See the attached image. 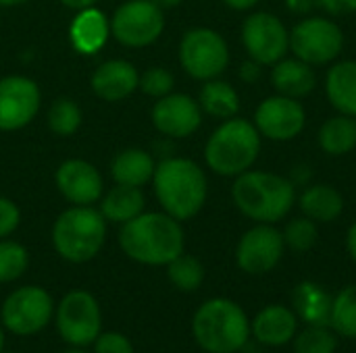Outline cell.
<instances>
[{
  "mask_svg": "<svg viewBox=\"0 0 356 353\" xmlns=\"http://www.w3.org/2000/svg\"><path fill=\"white\" fill-rule=\"evenodd\" d=\"M119 246L123 254L144 266H167L186 248V233L167 212H142L121 225Z\"/></svg>",
  "mask_w": 356,
  "mask_h": 353,
  "instance_id": "1",
  "label": "cell"
},
{
  "mask_svg": "<svg viewBox=\"0 0 356 353\" xmlns=\"http://www.w3.org/2000/svg\"><path fill=\"white\" fill-rule=\"evenodd\" d=\"M152 187L163 212L179 223L194 218L204 208L209 196L204 171L194 160L181 156H167L156 162Z\"/></svg>",
  "mask_w": 356,
  "mask_h": 353,
  "instance_id": "2",
  "label": "cell"
},
{
  "mask_svg": "<svg viewBox=\"0 0 356 353\" xmlns=\"http://www.w3.org/2000/svg\"><path fill=\"white\" fill-rule=\"evenodd\" d=\"M236 208L254 223L275 225L284 221L296 204L292 179L267 171H246L232 185Z\"/></svg>",
  "mask_w": 356,
  "mask_h": 353,
  "instance_id": "3",
  "label": "cell"
},
{
  "mask_svg": "<svg viewBox=\"0 0 356 353\" xmlns=\"http://www.w3.org/2000/svg\"><path fill=\"white\" fill-rule=\"evenodd\" d=\"M192 337L207 353L242 352L250 341L248 314L232 300L213 298L194 312Z\"/></svg>",
  "mask_w": 356,
  "mask_h": 353,
  "instance_id": "4",
  "label": "cell"
},
{
  "mask_svg": "<svg viewBox=\"0 0 356 353\" xmlns=\"http://www.w3.org/2000/svg\"><path fill=\"white\" fill-rule=\"evenodd\" d=\"M261 152V133L246 119L223 121L207 139L204 162L221 177H238L252 169Z\"/></svg>",
  "mask_w": 356,
  "mask_h": 353,
  "instance_id": "5",
  "label": "cell"
},
{
  "mask_svg": "<svg viewBox=\"0 0 356 353\" xmlns=\"http://www.w3.org/2000/svg\"><path fill=\"white\" fill-rule=\"evenodd\" d=\"M50 237L54 252L63 260L83 264L104 248L106 221L94 206H71L56 216Z\"/></svg>",
  "mask_w": 356,
  "mask_h": 353,
  "instance_id": "6",
  "label": "cell"
},
{
  "mask_svg": "<svg viewBox=\"0 0 356 353\" xmlns=\"http://www.w3.org/2000/svg\"><path fill=\"white\" fill-rule=\"evenodd\" d=\"M52 295L38 285H23L6 295L0 308V325L17 337L42 333L54 318Z\"/></svg>",
  "mask_w": 356,
  "mask_h": 353,
  "instance_id": "7",
  "label": "cell"
},
{
  "mask_svg": "<svg viewBox=\"0 0 356 353\" xmlns=\"http://www.w3.org/2000/svg\"><path fill=\"white\" fill-rule=\"evenodd\" d=\"M54 325L60 339L71 347H88L102 333V310L86 289H73L54 308Z\"/></svg>",
  "mask_w": 356,
  "mask_h": 353,
  "instance_id": "8",
  "label": "cell"
},
{
  "mask_svg": "<svg viewBox=\"0 0 356 353\" xmlns=\"http://www.w3.org/2000/svg\"><path fill=\"white\" fill-rule=\"evenodd\" d=\"M179 64L198 81L217 79L229 64V46L211 27L188 29L179 42Z\"/></svg>",
  "mask_w": 356,
  "mask_h": 353,
  "instance_id": "9",
  "label": "cell"
},
{
  "mask_svg": "<svg viewBox=\"0 0 356 353\" xmlns=\"http://www.w3.org/2000/svg\"><path fill=\"white\" fill-rule=\"evenodd\" d=\"M165 31V10L152 0H125L111 17V35L127 48H146Z\"/></svg>",
  "mask_w": 356,
  "mask_h": 353,
  "instance_id": "10",
  "label": "cell"
},
{
  "mask_svg": "<svg viewBox=\"0 0 356 353\" xmlns=\"http://www.w3.org/2000/svg\"><path fill=\"white\" fill-rule=\"evenodd\" d=\"M344 48L342 27L325 17L302 19L290 31V50L309 64H327L340 56Z\"/></svg>",
  "mask_w": 356,
  "mask_h": 353,
  "instance_id": "11",
  "label": "cell"
},
{
  "mask_svg": "<svg viewBox=\"0 0 356 353\" xmlns=\"http://www.w3.org/2000/svg\"><path fill=\"white\" fill-rule=\"evenodd\" d=\"M242 44L252 60L263 67H273L290 50V31L280 17L259 10L242 23Z\"/></svg>",
  "mask_w": 356,
  "mask_h": 353,
  "instance_id": "12",
  "label": "cell"
},
{
  "mask_svg": "<svg viewBox=\"0 0 356 353\" xmlns=\"http://www.w3.org/2000/svg\"><path fill=\"white\" fill-rule=\"evenodd\" d=\"M284 252L286 243L282 231L273 225L257 223V227L240 237L236 246V264L246 275H267L282 262Z\"/></svg>",
  "mask_w": 356,
  "mask_h": 353,
  "instance_id": "13",
  "label": "cell"
},
{
  "mask_svg": "<svg viewBox=\"0 0 356 353\" xmlns=\"http://www.w3.org/2000/svg\"><path fill=\"white\" fill-rule=\"evenodd\" d=\"M42 106L40 85L25 75H6L0 79V131H19L27 127Z\"/></svg>",
  "mask_w": 356,
  "mask_h": 353,
  "instance_id": "14",
  "label": "cell"
},
{
  "mask_svg": "<svg viewBox=\"0 0 356 353\" xmlns=\"http://www.w3.org/2000/svg\"><path fill=\"white\" fill-rule=\"evenodd\" d=\"M305 106L296 98L282 94L265 98L254 110V127L259 129L261 137L273 141H290L298 137L305 129Z\"/></svg>",
  "mask_w": 356,
  "mask_h": 353,
  "instance_id": "15",
  "label": "cell"
},
{
  "mask_svg": "<svg viewBox=\"0 0 356 353\" xmlns=\"http://www.w3.org/2000/svg\"><path fill=\"white\" fill-rule=\"evenodd\" d=\"M154 129L169 139H184L194 135L202 125V108L198 100L188 94H167L159 98L150 110Z\"/></svg>",
  "mask_w": 356,
  "mask_h": 353,
  "instance_id": "16",
  "label": "cell"
},
{
  "mask_svg": "<svg viewBox=\"0 0 356 353\" xmlns=\"http://www.w3.org/2000/svg\"><path fill=\"white\" fill-rule=\"evenodd\" d=\"M54 183L71 206H94L104 193L100 171L81 158L63 160L54 173Z\"/></svg>",
  "mask_w": 356,
  "mask_h": 353,
  "instance_id": "17",
  "label": "cell"
},
{
  "mask_svg": "<svg viewBox=\"0 0 356 353\" xmlns=\"http://www.w3.org/2000/svg\"><path fill=\"white\" fill-rule=\"evenodd\" d=\"M298 333V316L282 304L265 306L250 320V337L263 347H286Z\"/></svg>",
  "mask_w": 356,
  "mask_h": 353,
  "instance_id": "18",
  "label": "cell"
},
{
  "mask_svg": "<svg viewBox=\"0 0 356 353\" xmlns=\"http://www.w3.org/2000/svg\"><path fill=\"white\" fill-rule=\"evenodd\" d=\"M140 83L138 69L125 58H111L92 73V92L104 102H121L129 98Z\"/></svg>",
  "mask_w": 356,
  "mask_h": 353,
  "instance_id": "19",
  "label": "cell"
},
{
  "mask_svg": "<svg viewBox=\"0 0 356 353\" xmlns=\"http://www.w3.org/2000/svg\"><path fill=\"white\" fill-rule=\"evenodd\" d=\"M108 35L111 19L98 6L75 10V17L69 23V42L77 54L94 56L104 48Z\"/></svg>",
  "mask_w": 356,
  "mask_h": 353,
  "instance_id": "20",
  "label": "cell"
},
{
  "mask_svg": "<svg viewBox=\"0 0 356 353\" xmlns=\"http://www.w3.org/2000/svg\"><path fill=\"white\" fill-rule=\"evenodd\" d=\"M271 83L277 94L288 98H305L309 96L317 85V75L313 71V64L300 60V58H282L271 69Z\"/></svg>",
  "mask_w": 356,
  "mask_h": 353,
  "instance_id": "21",
  "label": "cell"
},
{
  "mask_svg": "<svg viewBox=\"0 0 356 353\" xmlns=\"http://www.w3.org/2000/svg\"><path fill=\"white\" fill-rule=\"evenodd\" d=\"M154 169V156L142 148H125L111 160V177L115 185L144 187L152 181Z\"/></svg>",
  "mask_w": 356,
  "mask_h": 353,
  "instance_id": "22",
  "label": "cell"
},
{
  "mask_svg": "<svg viewBox=\"0 0 356 353\" xmlns=\"http://www.w3.org/2000/svg\"><path fill=\"white\" fill-rule=\"evenodd\" d=\"M332 302L334 298L313 281H302L292 289V310L307 325L330 327Z\"/></svg>",
  "mask_w": 356,
  "mask_h": 353,
  "instance_id": "23",
  "label": "cell"
},
{
  "mask_svg": "<svg viewBox=\"0 0 356 353\" xmlns=\"http://www.w3.org/2000/svg\"><path fill=\"white\" fill-rule=\"evenodd\" d=\"M327 100L340 114L356 119V60L336 62L325 77Z\"/></svg>",
  "mask_w": 356,
  "mask_h": 353,
  "instance_id": "24",
  "label": "cell"
},
{
  "mask_svg": "<svg viewBox=\"0 0 356 353\" xmlns=\"http://www.w3.org/2000/svg\"><path fill=\"white\" fill-rule=\"evenodd\" d=\"M298 206L302 214L315 223H334L344 212V198L336 187L319 183L307 187L300 193Z\"/></svg>",
  "mask_w": 356,
  "mask_h": 353,
  "instance_id": "25",
  "label": "cell"
},
{
  "mask_svg": "<svg viewBox=\"0 0 356 353\" xmlns=\"http://www.w3.org/2000/svg\"><path fill=\"white\" fill-rule=\"evenodd\" d=\"M146 200L142 193V187H127V185H115L111 191L102 193L100 198V214L106 223L125 225L138 214L144 212Z\"/></svg>",
  "mask_w": 356,
  "mask_h": 353,
  "instance_id": "26",
  "label": "cell"
},
{
  "mask_svg": "<svg viewBox=\"0 0 356 353\" xmlns=\"http://www.w3.org/2000/svg\"><path fill=\"white\" fill-rule=\"evenodd\" d=\"M198 104L202 108V114H209L221 121L234 119L240 112V96L236 87L219 77L204 81L198 94Z\"/></svg>",
  "mask_w": 356,
  "mask_h": 353,
  "instance_id": "27",
  "label": "cell"
},
{
  "mask_svg": "<svg viewBox=\"0 0 356 353\" xmlns=\"http://www.w3.org/2000/svg\"><path fill=\"white\" fill-rule=\"evenodd\" d=\"M319 148L330 156H344L356 148V119L338 114L327 119L317 133Z\"/></svg>",
  "mask_w": 356,
  "mask_h": 353,
  "instance_id": "28",
  "label": "cell"
},
{
  "mask_svg": "<svg viewBox=\"0 0 356 353\" xmlns=\"http://www.w3.org/2000/svg\"><path fill=\"white\" fill-rule=\"evenodd\" d=\"M83 121L81 108L73 98H56L46 114V125L56 137H71L79 131Z\"/></svg>",
  "mask_w": 356,
  "mask_h": 353,
  "instance_id": "29",
  "label": "cell"
},
{
  "mask_svg": "<svg viewBox=\"0 0 356 353\" xmlns=\"http://www.w3.org/2000/svg\"><path fill=\"white\" fill-rule=\"evenodd\" d=\"M167 277L175 289L192 293L200 289V285L204 283V266L196 256L184 252L167 264Z\"/></svg>",
  "mask_w": 356,
  "mask_h": 353,
  "instance_id": "30",
  "label": "cell"
},
{
  "mask_svg": "<svg viewBox=\"0 0 356 353\" xmlns=\"http://www.w3.org/2000/svg\"><path fill=\"white\" fill-rule=\"evenodd\" d=\"M330 327L346 339H356V285L344 287L334 298Z\"/></svg>",
  "mask_w": 356,
  "mask_h": 353,
  "instance_id": "31",
  "label": "cell"
},
{
  "mask_svg": "<svg viewBox=\"0 0 356 353\" xmlns=\"http://www.w3.org/2000/svg\"><path fill=\"white\" fill-rule=\"evenodd\" d=\"M29 266V252L23 243L13 239H0V285L15 283L25 275Z\"/></svg>",
  "mask_w": 356,
  "mask_h": 353,
  "instance_id": "32",
  "label": "cell"
},
{
  "mask_svg": "<svg viewBox=\"0 0 356 353\" xmlns=\"http://www.w3.org/2000/svg\"><path fill=\"white\" fill-rule=\"evenodd\" d=\"M294 353H336L338 337L336 331L323 325H307L296 337L292 339Z\"/></svg>",
  "mask_w": 356,
  "mask_h": 353,
  "instance_id": "33",
  "label": "cell"
},
{
  "mask_svg": "<svg viewBox=\"0 0 356 353\" xmlns=\"http://www.w3.org/2000/svg\"><path fill=\"white\" fill-rule=\"evenodd\" d=\"M284 235V243L286 248H290L292 252H309L315 248L317 239H319V231H317V223L311 221L309 216H300V218H292L286 229L282 231Z\"/></svg>",
  "mask_w": 356,
  "mask_h": 353,
  "instance_id": "34",
  "label": "cell"
},
{
  "mask_svg": "<svg viewBox=\"0 0 356 353\" xmlns=\"http://www.w3.org/2000/svg\"><path fill=\"white\" fill-rule=\"evenodd\" d=\"M175 87V77L171 71H167L165 67H150L144 73H140V83L138 89L150 98H163L167 94H171Z\"/></svg>",
  "mask_w": 356,
  "mask_h": 353,
  "instance_id": "35",
  "label": "cell"
},
{
  "mask_svg": "<svg viewBox=\"0 0 356 353\" xmlns=\"http://www.w3.org/2000/svg\"><path fill=\"white\" fill-rule=\"evenodd\" d=\"M94 353H134V343L123 333H100L92 343Z\"/></svg>",
  "mask_w": 356,
  "mask_h": 353,
  "instance_id": "36",
  "label": "cell"
},
{
  "mask_svg": "<svg viewBox=\"0 0 356 353\" xmlns=\"http://www.w3.org/2000/svg\"><path fill=\"white\" fill-rule=\"evenodd\" d=\"M19 223H21L19 206L13 200L0 196V239H6L8 235H13Z\"/></svg>",
  "mask_w": 356,
  "mask_h": 353,
  "instance_id": "37",
  "label": "cell"
},
{
  "mask_svg": "<svg viewBox=\"0 0 356 353\" xmlns=\"http://www.w3.org/2000/svg\"><path fill=\"white\" fill-rule=\"evenodd\" d=\"M319 4L325 8V12L340 17V15H350L356 10V0H319Z\"/></svg>",
  "mask_w": 356,
  "mask_h": 353,
  "instance_id": "38",
  "label": "cell"
},
{
  "mask_svg": "<svg viewBox=\"0 0 356 353\" xmlns=\"http://www.w3.org/2000/svg\"><path fill=\"white\" fill-rule=\"evenodd\" d=\"M261 73H263V64H259L257 60L248 58L246 62L240 64L238 77H240L244 83H257V81L261 79Z\"/></svg>",
  "mask_w": 356,
  "mask_h": 353,
  "instance_id": "39",
  "label": "cell"
},
{
  "mask_svg": "<svg viewBox=\"0 0 356 353\" xmlns=\"http://www.w3.org/2000/svg\"><path fill=\"white\" fill-rule=\"evenodd\" d=\"M319 0H286V8L294 15H309Z\"/></svg>",
  "mask_w": 356,
  "mask_h": 353,
  "instance_id": "40",
  "label": "cell"
},
{
  "mask_svg": "<svg viewBox=\"0 0 356 353\" xmlns=\"http://www.w3.org/2000/svg\"><path fill=\"white\" fill-rule=\"evenodd\" d=\"M346 250H348V256L353 258V262L356 264V223L350 225V229L346 233Z\"/></svg>",
  "mask_w": 356,
  "mask_h": 353,
  "instance_id": "41",
  "label": "cell"
},
{
  "mask_svg": "<svg viewBox=\"0 0 356 353\" xmlns=\"http://www.w3.org/2000/svg\"><path fill=\"white\" fill-rule=\"evenodd\" d=\"M63 6L71 8V10H81V8H88V6H96L98 0H58Z\"/></svg>",
  "mask_w": 356,
  "mask_h": 353,
  "instance_id": "42",
  "label": "cell"
},
{
  "mask_svg": "<svg viewBox=\"0 0 356 353\" xmlns=\"http://www.w3.org/2000/svg\"><path fill=\"white\" fill-rule=\"evenodd\" d=\"M223 2L234 10H248L259 4V0H223Z\"/></svg>",
  "mask_w": 356,
  "mask_h": 353,
  "instance_id": "43",
  "label": "cell"
},
{
  "mask_svg": "<svg viewBox=\"0 0 356 353\" xmlns=\"http://www.w3.org/2000/svg\"><path fill=\"white\" fill-rule=\"evenodd\" d=\"M154 4H159L163 10H171V8H175V6H179L184 0H152Z\"/></svg>",
  "mask_w": 356,
  "mask_h": 353,
  "instance_id": "44",
  "label": "cell"
},
{
  "mask_svg": "<svg viewBox=\"0 0 356 353\" xmlns=\"http://www.w3.org/2000/svg\"><path fill=\"white\" fill-rule=\"evenodd\" d=\"M29 0H0V8H13V6H21Z\"/></svg>",
  "mask_w": 356,
  "mask_h": 353,
  "instance_id": "45",
  "label": "cell"
},
{
  "mask_svg": "<svg viewBox=\"0 0 356 353\" xmlns=\"http://www.w3.org/2000/svg\"><path fill=\"white\" fill-rule=\"evenodd\" d=\"M60 353H90V352H86V347H71V345H69V350H65V352H60Z\"/></svg>",
  "mask_w": 356,
  "mask_h": 353,
  "instance_id": "46",
  "label": "cell"
},
{
  "mask_svg": "<svg viewBox=\"0 0 356 353\" xmlns=\"http://www.w3.org/2000/svg\"><path fill=\"white\" fill-rule=\"evenodd\" d=\"M0 352H4V327L0 325Z\"/></svg>",
  "mask_w": 356,
  "mask_h": 353,
  "instance_id": "47",
  "label": "cell"
},
{
  "mask_svg": "<svg viewBox=\"0 0 356 353\" xmlns=\"http://www.w3.org/2000/svg\"><path fill=\"white\" fill-rule=\"evenodd\" d=\"M0 353H13V352H0Z\"/></svg>",
  "mask_w": 356,
  "mask_h": 353,
  "instance_id": "48",
  "label": "cell"
}]
</instances>
